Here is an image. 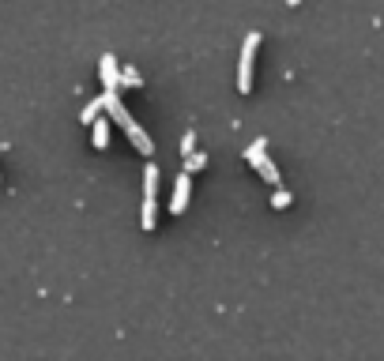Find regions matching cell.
<instances>
[{"label": "cell", "instance_id": "6da1fadb", "mask_svg": "<svg viewBox=\"0 0 384 361\" xmlns=\"http://www.w3.org/2000/svg\"><path fill=\"white\" fill-rule=\"evenodd\" d=\"M256 49H260V31L245 34V42H242V57H237V95H253V64H256Z\"/></svg>", "mask_w": 384, "mask_h": 361}, {"label": "cell", "instance_id": "7a4b0ae2", "mask_svg": "<svg viewBox=\"0 0 384 361\" xmlns=\"http://www.w3.org/2000/svg\"><path fill=\"white\" fill-rule=\"evenodd\" d=\"M245 162L253 166V169L260 173V177H264V181L271 184V189H279V184H283V177H279V169H275V162H271V158H268V143H264V140H256V143H249V151H245Z\"/></svg>", "mask_w": 384, "mask_h": 361}, {"label": "cell", "instance_id": "3957f363", "mask_svg": "<svg viewBox=\"0 0 384 361\" xmlns=\"http://www.w3.org/2000/svg\"><path fill=\"white\" fill-rule=\"evenodd\" d=\"M189 192H192V173L185 169L181 177L174 181V196H170V215H185V207H189Z\"/></svg>", "mask_w": 384, "mask_h": 361}, {"label": "cell", "instance_id": "277c9868", "mask_svg": "<svg viewBox=\"0 0 384 361\" xmlns=\"http://www.w3.org/2000/svg\"><path fill=\"white\" fill-rule=\"evenodd\" d=\"M102 98H105V113H110V117H113L121 128H128V125H132V113L121 105V90H105Z\"/></svg>", "mask_w": 384, "mask_h": 361}, {"label": "cell", "instance_id": "5b68a950", "mask_svg": "<svg viewBox=\"0 0 384 361\" xmlns=\"http://www.w3.org/2000/svg\"><path fill=\"white\" fill-rule=\"evenodd\" d=\"M98 75H102L105 90H121V68H117V57H113V53H105V57H102Z\"/></svg>", "mask_w": 384, "mask_h": 361}, {"label": "cell", "instance_id": "8992f818", "mask_svg": "<svg viewBox=\"0 0 384 361\" xmlns=\"http://www.w3.org/2000/svg\"><path fill=\"white\" fill-rule=\"evenodd\" d=\"M125 136L132 140V147H136V151H140L143 158H151V155H155V143H151V136H147V132H143V128L136 125V120H132V125L125 128Z\"/></svg>", "mask_w": 384, "mask_h": 361}, {"label": "cell", "instance_id": "52a82bcc", "mask_svg": "<svg viewBox=\"0 0 384 361\" xmlns=\"http://www.w3.org/2000/svg\"><path fill=\"white\" fill-rule=\"evenodd\" d=\"M140 222H143V230H155V222H158V196H143V215H140Z\"/></svg>", "mask_w": 384, "mask_h": 361}, {"label": "cell", "instance_id": "ba28073f", "mask_svg": "<svg viewBox=\"0 0 384 361\" xmlns=\"http://www.w3.org/2000/svg\"><path fill=\"white\" fill-rule=\"evenodd\" d=\"M90 143L98 147V151H105V147H110V120H95V125H90Z\"/></svg>", "mask_w": 384, "mask_h": 361}, {"label": "cell", "instance_id": "9c48e42d", "mask_svg": "<svg viewBox=\"0 0 384 361\" xmlns=\"http://www.w3.org/2000/svg\"><path fill=\"white\" fill-rule=\"evenodd\" d=\"M105 113V98H95V102H87L83 105V113H79V120H83V125H95V120Z\"/></svg>", "mask_w": 384, "mask_h": 361}, {"label": "cell", "instance_id": "30bf717a", "mask_svg": "<svg viewBox=\"0 0 384 361\" xmlns=\"http://www.w3.org/2000/svg\"><path fill=\"white\" fill-rule=\"evenodd\" d=\"M121 87H132V90H136V87H143L140 72H136V68H121Z\"/></svg>", "mask_w": 384, "mask_h": 361}, {"label": "cell", "instance_id": "8fae6325", "mask_svg": "<svg viewBox=\"0 0 384 361\" xmlns=\"http://www.w3.org/2000/svg\"><path fill=\"white\" fill-rule=\"evenodd\" d=\"M207 166V155H200V151H192L189 158H185V169L189 173H196V169H204Z\"/></svg>", "mask_w": 384, "mask_h": 361}, {"label": "cell", "instance_id": "7c38bea8", "mask_svg": "<svg viewBox=\"0 0 384 361\" xmlns=\"http://www.w3.org/2000/svg\"><path fill=\"white\" fill-rule=\"evenodd\" d=\"M290 204H294V196H290L286 189H275V196H271V207H275V211H283V207H290Z\"/></svg>", "mask_w": 384, "mask_h": 361}, {"label": "cell", "instance_id": "4fadbf2b", "mask_svg": "<svg viewBox=\"0 0 384 361\" xmlns=\"http://www.w3.org/2000/svg\"><path fill=\"white\" fill-rule=\"evenodd\" d=\"M192 151H196V132H185V140H181V155L189 158Z\"/></svg>", "mask_w": 384, "mask_h": 361}]
</instances>
